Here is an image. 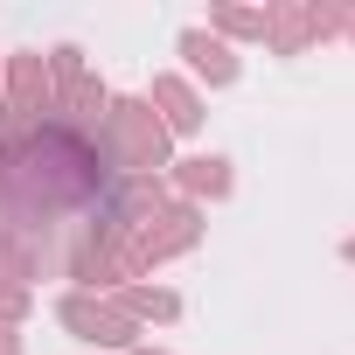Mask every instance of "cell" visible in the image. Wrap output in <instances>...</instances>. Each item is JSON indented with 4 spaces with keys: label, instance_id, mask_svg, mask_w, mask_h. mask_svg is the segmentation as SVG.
Returning <instances> with one entry per match:
<instances>
[{
    "label": "cell",
    "instance_id": "1",
    "mask_svg": "<svg viewBox=\"0 0 355 355\" xmlns=\"http://www.w3.org/2000/svg\"><path fill=\"white\" fill-rule=\"evenodd\" d=\"M105 174H119L91 139L77 132H35L21 139L8 160H0V216H8L15 230H105V216L77 209L70 202V182H105Z\"/></svg>",
    "mask_w": 355,
    "mask_h": 355
}]
</instances>
